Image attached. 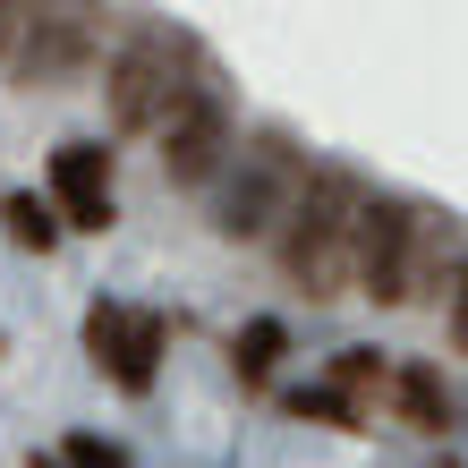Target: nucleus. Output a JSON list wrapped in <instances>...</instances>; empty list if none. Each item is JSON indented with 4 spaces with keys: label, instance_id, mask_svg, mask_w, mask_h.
I'll return each mask as SVG.
<instances>
[{
    "label": "nucleus",
    "instance_id": "6e6552de",
    "mask_svg": "<svg viewBox=\"0 0 468 468\" xmlns=\"http://www.w3.org/2000/svg\"><path fill=\"white\" fill-rule=\"evenodd\" d=\"M0 222H9L17 247H35V256H51V247H60V213H51L43 197H9V205H0Z\"/></svg>",
    "mask_w": 468,
    "mask_h": 468
},
{
    "label": "nucleus",
    "instance_id": "ddd939ff",
    "mask_svg": "<svg viewBox=\"0 0 468 468\" xmlns=\"http://www.w3.org/2000/svg\"><path fill=\"white\" fill-rule=\"evenodd\" d=\"M0 51H17V35H9V0H0Z\"/></svg>",
    "mask_w": 468,
    "mask_h": 468
},
{
    "label": "nucleus",
    "instance_id": "9d476101",
    "mask_svg": "<svg viewBox=\"0 0 468 468\" xmlns=\"http://www.w3.org/2000/svg\"><path fill=\"white\" fill-rule=\"evenodd\" d=\"M282 349H290V333H282L272 315H256V324L239 333V349H230V357H239V375H247V383H264V375H272V357H282Z\"/></svg>",
    "mask_w": 468,
    "mask_h": 468
},
{
    "label": "nucleus",
    "instance_id": "423d86ee",
    "mask_svg": "<svg viewBox=\"0 0 468 468\" xmlns=\"http://www.w3.org/2000/svg\"><path fill=\"white\" fill-rule=\"evenodd\" d=\"M222 154H230V112H222V94H213V86H197L171 120H162V162H171L179 187H205Z\"/></svg>",
    "mask_w": 468,
    "mask_h": 468
},
{
    "label": "nucleus",
    "instance_id": "4468645a",
    "mask_svg": "<svg viewBox=\"0 0 468 468\" xmlns=\"http://www.w3.org/2000/svg\"><path fill=\"white\" fill-rule=\"evenodd\" d=\"M35 468H60V460H35Z\"/></svg>",
    "mask_w": 468,
    "mask_h": 468
},
{
    "label": "nucleus",
    "instance_id": "39448f33",
    "mask_svg": "<svg viewBox=\"0 0 468 468\" xmlns=\"http://www.w3.org/2000/svg\"><path fill=\"white\" fill-rule=\"evenodd\" d=\"M298 187V162L282 136H256V145L239 154V179H230V197H222V230L230 239H256L272 230V213H282V197Z\"/></svg>",
    "mask_w": 468,
    "mask_h": 468
},
{
    "label": "nucleus",
    "instance_id": "7ed1b4c3",
    "mask_svg": "<svg viewBox=\"0 0 468 468\" xmlns=\"http://www.w3.org/2000/svg\"><path fill=\"white\" fill-rule=\"evenodd\" d=\"M426 256H434V222L418 205L375 197L367 213H357V282H367V298L409 307V298L426 290Z\"/></svg>",
    "mask_w": 468,
    "mask_h": 468
},
{
    "label": "nucleus",
    "instance_id": "f257e3e1",
    "mask_svg": "<svg viewBox=\"0 0 468 468\" xmlns=\"http://www.w3.org/2000/svg\"><path fill=\"white\" fill-rule=\"evenodd\" d=\"M357 213H367V197H357V179L341 171H315V179H298V197L282 213V272L307 298H341L349 290V272H357Z\"/></svg>",
    "mask_w": 468,
    "mask_h": 468
},
{
    "label": "nucleus",
    "instance_id": "20e7f679",
    "mask_svg": "<svg viewBox=\"0 0 468 468\" xmlns=\"http://www.w3.org/2000/svg\"><path fill=\"white\" fill-rule=\"evenodd\" d=\"M86 349H94V367L120 383V392H154V357H162V315L145 307H102L86 315Z\"/></svg>",
    "mask_w": 468,
    "mask_h": 468
},
{
    "label": "nucleus",
    "instance_id": "0eeeda50",
    "mask_svg": "<svg viewBox=\"0 0 468 468\" xmlns=\"http://www.w3.org/2000/svg\"><path fill=\"white\" fill-rule=\"evenodd\" d=\"M51 197H60V230H112V154L69 136L51 154Z\"/></svg>",
    "mask_w": 468,
    "mask_h": 468
},
{
    "label": "nucleus",
    "instance_id": "f8f14e48",
    "mask_svg": "<svg viewBox=\"0 0 468 468\" xmlns=\"http://www.w3.org/2000/svg\"><path fill=\"white\" fill-rule=\"evenodd\" d=\"M452 349H468V264H460V282H452Z\"/></svg>",
    "mask_w": 468,
    "mask_h": 468
},
{
    "label": "nucleus",
    "instance_id": "f03ea898",
    "mask_svg": "<svg viewBox=\"0 0 468 468\" xmlns=\"http://www.w3.org/2000/svg\"><path fill=\"white\" fill-rule=\"evenodd\" d=\"M112 128H128V136H145V128H162L179 112L187 94V43L179 35H162V26H145V35H128V51L112 60Z\"/></svg>",
    "mask_w": 468,
    "mask_h": 468
},
{
    "label": "nucleus",
    "instance_id": "1a4fd4ad",
    "mask_svg": "<svg viewBox=\"0 0 468 468\" xmlns=\"http://www.w3.org/2000/svg\"><path fill=\"white\" fill-rule=\"evenodd\" d=\"M400 409H409V426H426V434H443V426H452V400H443V383H434L426 367H409V375H400Z\"/></svg>",
    "mask_w": 468,
    "mask_h": 468
},
{
    "label": "nucleus",
    "instance_id": "9b49d317",
    "mask_svg": "<svg viewBox=\"0 0 468 468\" xmlns=\"http://www.w3.org/2000/svg\"><path fill=\"white\" fill-rule=\"evenodd\" d=\"M60 468H128V452H120V443H102V434H77V443L60 452Z\"/></svg>",
    "mask_w": 468,
    "mask_h": 468
}]
</instances>
